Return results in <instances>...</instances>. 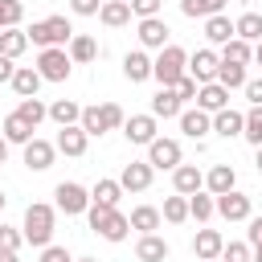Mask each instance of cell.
<instances>
[{"instance_id":"1","label":"cell","mask_w":262,"mask_h":262,"mask_svg":"<svg viewBox=\"0 0 262 262\" xmlns=\"http://www.w3.org/2000/svg\"><path fill=\"white\" fill-rule=\"evenodd\" d=\"M86 221H90V229H94L98 237H106V242H123V237L131 233V221H127L119 209H111V205H94V201H90Z\"/></svg>"},{"instance_id":"2","label":"cell","mask_w":262,"mask_h":262,"mask_svg":"<svg viewBox=\"0 0 262 262\" xmlns=\"http://www.w3.org/2000/svg\"><path fill=\"white\" fill-rule=\"evenodd\" d=\"M20 233H25V242L29 246H49V237H53V209L49 205H41V201H33L29 209H25V225H20Z\"/></svg>"},{"instance_id":"3","label":"cell","mask_w":262,"mask_h":262,"mask_svg":"<svg viewBox=\"0 0 262 262\" xmlns=\"http://www.w3.org/2000/svg\"><path fill=\"white\" fill-rule=\"evenodd\" d=\"M184 70H188V53H184L180 45H164L160 57L151 61V78H156L160 86H176V82L184 78Z\"/></svg>"},{"instance_id":"4","label":"cell","mask_w":262,"mask_h":262,"mask_svg":"<svg viewBox=\"0 0 262 262\" xmlns=\"http://www.w3.org/2000/svg\"><path fill=\"white\" fill-rule=\"evenodd\" d=\"M123 106L119 102H102V106H82V119H78V127L86 131V135H102V131H115V127H123Z\"/></svg>"},{"instance_id":"5","label":"cell","mask_w":262,"mask_h":262,"mask_svg":"<svg viewBox=\"0 0 262 262\" xmlns=\"http://www.w3.org/2000/svg\"><path fill=\"white\" fill-rule=\"evenodd\" d=\"M25 33H29V41H33V45L49 49V45H70L74 25H70L66 16H45V20H37V25H33V29H25Z\"/></svg>"},{"instance_id":"6","label":"cell","mask_w":262,"mask_h":262,"mask_svg":"<svg viewBox=\"0 0 262 262\" xmlns=\"http://www.w3.org/2000/svg\"><path fill=\"white\" fill-rule=\"evenodd\" d=\"M70 53L61 49V45H49V49H41V57H37V74H41V82H66L70 78Z\"/></svg>"},{"instance_id":"7","label":"cell","mask_w":262,"mask_h":262,"mask_svg":"<svg viewBox=\"0 0 262 262\" xmlns=\"http://www.w3.org/2000/svg\"><path fill=\"white\" fill-rule=\"evenodd\" d=\"M53 196H57V209H61L66 217H74V213H86V209H90V192H86L82 184H74V180H61V184L53 188Z\"/></svg>"},{"instance_id":"8","label":"cell","mask_w":262,"mask_h":262,"mask_svg":"<svg viewBox=\"0 0 262 262\" xmlns=\"http://www.w3.org/2000/svg\"><path fill=\"white\" fill-rule=\"evenodd\" d=\"M213 205H217V213L225 217V221H246L250 217V196L246 192H237V188H229V192H221V196H213Z\"/></svg>"},{"instance_id":"9","label":"cell","mask_w":262,"mask_h":262,"mask_svg":"<svg viewBox=\"0 0 262 262\" xmlns=\"http://www.w3.org/2000/svg\"><path fill=\"white\" fill-rule=\"evenodd\" d=\"M217 66H221V57H217L213 49H196V53L188 57V78H196V86L217 82Z\"/></svg>"},{"instance_id":"10","label":"cell","mask_w":262,"mask_h":262,"mask_svg":"<svg viewBox=\"0 0 262 262\" xmlns=\"http://www.w3.org/2000/svg\"><path fill=\"white\" fill-rule=\"evenodd\" d=\"M147 164H151V168H176V164H180V143L156 135V139L147 143Z\"/></svg>"},{"instance_id":"11","label":"cell","mask_w":262,"mask_h":262,"mask_svg":"<svg viewBox=\"0 0 262 262\" xmlns=\"http://www.w3.org/2000/svg\"><path fill=\"white\" fill-rule=\"evenodd\" d=\"M151 172H156V168H151L147 160H143V164H139V160L123 164V172H119V184H123V192H143V188L151 184Z\"/></svg>"},{"instance_id":"12","label":"cell","mask_w":262,"mask_h":262,"mask_svg":"<svg viewBox=\"0 0 262 262\" xmlns=\"http://www.w3.org/2000/svg\"><path fill=\"white\" fill-rule=\"evenodd\" d=\"M123 135L131 139V143H151L156 139V115H131V119H123Z\"/></svg>"},{"instance_id":"13","label":"cell","mask_w":262,"mask_h":262,"mask_svg":"<svg viewBox=\"0 0 262 262\" xmlns=\"http://www.w3.org/2000/svg\"><path fill=\"white\" fill-rule=\"evenodd\" d=\"M139 45L143 49H164L168 45V25L160 16H143L139 20Z\"/></svg>"},{"instance_id":"14","label":"cell","mask_w":262,"mask_h":262,"mask_svg":"<svg viewBox=\"0 0 262 262\" xmlns=\"http://www.w3.org/2000/svg\"><path fill=\"white\" fill-rule=\"evenodd\" d=\"M86 139H90V135H86L78 123H70V127H61V131H57V143H53V147H57L61 156H74V160H78V156L86 151Z\"/></svg>"},{"instance_id":"15","label":"cell","mask_w":262,"mask_h":262,"mask_svg":"<svg viewBox=\"0 0 262 262\" xmlns=\"http://www.w3.org/2000/svg\"><path fill=\"white\" fill-rule=\"evenodd\" d=\"M53 156H57V147H53V143H45V139H37V135L25 143V164H29L33 172H45V168L53 164Z\"/></svg>"},{"instance_id":"16","label":"cell","mask_w":262,"mask_h":262,"mask_svg":"<svg viewBox=\"0 0 262 262\" xmlns=\"http://www.w3.org/2000/svg\"><path fill=\"white\" fill-rule=\"evenodd\" d=\"M176 119H180V131H184L188 139H201L205 131H213V115L201 111V106H196V111H180Z\"/></svg>"},{"instance_id":"17","label":"cell","mask_w":262,"mask_h":262,"mask_svg":"<svg viewBox=\"0 0 262 262\" xmlns=\"http://www.w3.org/2000/svg\"><path fill=\"white\" fill-rule=\"evenodd\" d=\"M196 106L213 115V111H221V106H229V90H225L221 82H205V86L196 90Z\"/></svg>"},{"instance_id":"18","label":"cell","mask_w":262,"mask_h":262,"mask_svg":"<svg viewBox=\"0 0 262 262\" xmlns=\"http://www.w3.org/2000/svg\"><path fill=\"white\" fill-rule=\"evenodd\" d=\"M184 111V102H180V94L172 90V86H160V94L151 98V115L156 119H176Z\"/></svg>"},{"instance_id":"19","label":"cell","mask_w":262,"mask_h":262,"mask_svg":"<svg viewBox=\"0 0 262 262\" xmlns=\"http://www.w3.org/2000/svg\"><path fill=\"white\" fill-rule=\"evenodd\" d=\"M242 123H246V115H242V111H233V106L213 111V131H217V135H225V139L242 135Z\"/></svg>"},{"instance_id":"20","label":"cell","mask_w":262,"mask_h":262,"mask_svg":"<svg viewBox=\"0 0 262 262\" xmlns=\"http://www.w3.org/2000/svg\"><path fill=\"white\" fill-rule=\"evenodd\" d=\"M172 184H176V192L192 196V192L205 184V176H201V168H196V164H176V168H172Z\"/></svg>"},{"instance_id":"21","label":"cell","mask_w":262,"mask_h":262,"mask_svg":"<svg viewBox=\"0 0 262 262\" xmlns=\"http://www.w3.org/2000/svg\"><path fill=\"white\" fill-rule=\"evenodd\" d=\"M221 246H225V237H221L217 229H196V237H192L196 262H201V258H221Z\"/></svg>"},{"instance_id":"22","label":"cell","mask_w":262,"mask_h":262,"mask_svg":"<svg viewBox=\"0 0 262 262\" xmlns=\"http://www.w3.org/2000/svg\"><path fill=\"white\" fill-rule=\"evenodd\" d=\"M135 258L139 262H168V242L160 233H143L139 246H135Z\"/></svg>"},{"instance_id":"23","label":"cell","mask_w":262,"mask_h":262,"mask_svg":"<svg viewBox=\"0 0 262 262\" xmlns=\"http://www.w3.org/2000/svg\"><path fill=\"white\" fill-rule=\"evenodd\" d=\"M123 74H127V82H147L151 78V57L143 49H131L123 57Z\"/></svg>"},{"instance_id":"24","label":"cell","mask_w":262,"mask_h":262,"mask_svg":"<svg viewBox=\"0 0 262 262\" xmlns=\"http://www.w3.org/2000/svg\"><path fill=\"white\" fill-rule=\"evenodd\" d=\"M205 37H209L213 45H225V41L237 37V33H233V20H229L225 12H213V16H205Z\"/></svg>"},{"instance_id":"25","label":"cell","mask_w":262,"mask_h":262,"mask_svg":"<svg viewBox=\"0 0 262 262\" xmlns=\"http://www.w3.org/2000/svg\"><path fill=\"white\" fill-rule=\"evenodd\" d=\"M12 90H16L20 98H37V90H41V74H37L33 66H16V74H12Z\"/></svg>"},{"instance_id":"26","label":"cell","mask_w":262,"mask_h":262,"mask_svg":"<svg viewBox=\"0 0 262 262\" xmlns=\"http://www.w3.org/2000/svg\"><path fill=\"white\" fill-rule=\"evenodd\" d=\"M66 53H70V61H78V66H82V61H94V57H98V41L86 37V33H74Z\"/></svg>"},{"instance_id":"27","label":"cell","mask_w":262,"mask_h":262,"mask_svg":"<svg viewBox=\"0 0 262 262\" xmlns=\"http://www.w3.org/2000/svg\"><path fill=\"white\" fill-rule=\"evenodd\" d=\"M205 184H209V192H213V196H221V192H229V188L237 184V172H233L229 164H217V168H209Z\"/></svg>"},{"instance_id":"28","label":"cell","mask_w":262,"mask_h":262,"mask_svg":"<svg viewBox=\"0 0 262 262\" xmlns=\"http://www.w3.org/2000/svg\"><path fill=\"white\" fill-rule=\"evenodd\" d=\"M25 49H29V33H25V29H0V53H4V57L16 61Z\"/></svg>"},{"instance_id":"29","label":"cell","mask_w":262,"mask_h":262,"mask_svg":"<svg viewBox=\"0 0 262 262\" xmlns=\"http://www.w3.org/2000/svg\"><path fill=\"white\" fill-rule=\"evenodd\" d=\"M98 20L111 25V29H119V25L131 20V4H127V0H106V4L98 8Z\"/></svg>"},{"instance_id":"30","label":"cell","mask_w":262,"mask_h":262,"mask_svg":"<svg viewBox=\"0 0 262 262\" xmlns=\"http://www.w3.org/2000/svg\"><path fill=\"white\" fill-rule=\"evenodd\" d=\"M221 61L250 66V61H254V45H250V41H242V37H229V41H225V53H221Z\"/></svg>"},{"instance_id":"31","label":"cell","mask_w":262,"mask_h":262,"mask_svg":"<svg viewBox=\"0 0 262 262\" xmlns=\"http://www.w3.org/2000/svg\"><path fill=\"white\" fill-rule=\"evenodd\" d=\"M131 229H139V233H156L160 229V209H151V205H139V209H131Z\"/></svg>"},{"instance_id":"32","label":"cell","mask_w":262,"mask_h":262,"mask_svg":"<svg viewBox=\"0 0 262 262\" xmlns=\"http://www.w3.org/2000/svg\"><path fill=\"white\" fill-rule=\"evenodd\" d=\"M233 33L242 41H262V12H242L233 20Z\"/></svg>"},{"instance_id":"33","label":"cell","mask_w":262,"mask_h":262,"mask_svg":"<svg viewBox=\"0 0 262 262\" xmlns=\"http://www.w3.org/2000/svg\"><path fill=\"white\" fill-rule=\"evenodd\" d=\"M49 119H53L57 127H70V123H78V119H82V106H78V102H70V98H57V102L49 106Z\"/></svg>"},{"instance_id":"34","label":"cell","mask_w":262,"mask_h":262,"mask_svg":"<svg viewBox=\"0 0 262 262\" xmlns=\"http://www.w3.org/2000/svg\"><path fill=\"white\" fill-rule=\"evenodd\" d=\"M119 196H123V184H119V180H98V184L90 188V201H94V205H111V209H115Z\"/></svg>"},{"instance_id":"35","label":"cell","mask_w":262,"mask_h":262,"mask_svg":"<svg viewBox=\"0 0 262 262\" xmlns=\"http://www.w3.org/2000/svg\"><path fill=\"white\" fill-rule=\"evenodd\" d=\"M4 139H8V143H29V139H33V127L12 111V115L4 119Z\"/></svg>"},{"instance_id":"36","label":"cell","mask_w":262,"mask_h":262,"mask_svg":"<svg viewBox=\"0 0 262 262\" xmlns=\"http://www.w3.org/2000/svg\"><path fill=\"white\" fill-rule=\"evenodd\" d=\"M217 82H221L225 90H237V86H246V66L221 61V66H217Z\"/></svg>"},{"instance_id":"37","label":"cell","mask_w":262,"mask_h":262,"mask_svg":"<svg viewBox=\"0 0 262 262\" xmlns=\"http://www.w3.org/2000/svg\"><path fill=\"white\" fill-rule=\"evenodd\" d=\"M16 115L29 123V127H37L41 119H49V106L41 102V98H20V106H16Z\"/></svg>"},{"instance_id":"38","label":"cell","mask_w":262,"mask_h":262,"mask_svg":"<svg viewBox=\"0 0 262 262\" xmlns=\"http://www.w3.org/2000/svg\"><path fill=\"white\" fill-rule=\"evenodd\" d=\"M213 213H217V205H213V196H205V192L196 188V192L188 196V217H192V221H209Z\"/></svg>"},{"instance_id":"39","label":"cell","mask_w":262,"mask_h":262,"mask_svg":"<svg viewBox=\"0 0 262 262\" xmlns=\"http://www.w3.org/2000/svg\"><path fill=\"white\" fill-rule=\"evenodd\" d=\"M160 217H164V221H172V225L188 221V196H184V192L168 196V201H164V213H160Z\"/></svg>"},{"instance_id":"40","label":"cell","mask_w":262,"mask_h":262,"mask_svg":"<svg viewBox=\"0 0 262 262\" xmlns=\"http://www.w3.org/2000/svg\"><path fill=\"white\" fill-rule=\"evenodd\" d=\"M221 8H225V0H180V12L184 16H213Z\"/></svg>"},{"instance_id":"41","label":"cell","mask_w":262,"mask_h":262,"mask_svg":"<svg viewBox=\"0 0 262 262\" xmlns=\"http://www.w3.org/2000/svg\"><path fill=\"white\" fill-rule=\"evenodd\" d=\"M242 135H246V139H250L254 147L262 143V106H250V111H246V123H242Z\"/></svg>"},{"instance_id":"42","label":"cell","mask_w":262,"mask_h":262,"mask_svg":"<svg viewBox=\"0 0 262 262\" xmlns=\"http://www.w3.org/2000/svg\"><path fill=\"white\" fill-rule=\"evenodd\" d=\"M25 16V4L20 0H0V29H16Z\"/></svg>"},{"instance_id":"43","label":"cell","mask_w":262,"mask_h":262,"mask_svg":"<svg viewBox=\"0 0 262 262\" xmlns=\"http://www.w3.org/2000/svg\"><path fill=\"white\" fill-rule=\"evenodd\" d=\"M221 262H250V242H225Z\"/></svg>"},{"instance_id":"44","label":"cell","mask_w":262,"mask_h":262,"mask_svg":"<svg viewBox=\"0 0 262 262\" xmlns=\"http://www.w3.org/2000/svg\"><path fill=\"white\" fill-rule=\"evenodd\" d=\"M127 4H131V16L143 20V16H160V4L164 0H127Z\"/></svg>"},{"instance_id":"45","label":"cell","mask_w":262,"mask_h":262,"mask_svg":"<svg viewBox=\"0 0 262 262\" xmlns=\"http://www.w3.org/2000/svg\"><path fill=\"white\" fill-rule=\"evenodd\" d=\"M172 90L180 94V102H196V90H201V86H196V78H188V74H184V78H180Z\"/></svg>"},{"instance_id":"46","label":"cell","mask_w":262,"mask_h":262,"mask_svg":"<svg viewBox=\"0 0 262 262\" xmlns=\"http://www.w3.org/2000/svg\"><path fill=\"white\" fill-rule=\"evenodd\" d=\"M20 242H25V233H20V229L0 225V250H20Z\"/></svg>"},{"instance_id":"47","label":"cell","mask_w":262,"mask_h":262,"mask_svg":"<svg viewBox=\"0 0 262 262\" xmlns=\"http://www.w3.org/2000/svg\"><path fill=\"white\" fill-rule=\"evenodd\" d=\"M246 98H250V106H262V78H246Z\"/></svg>"},{"instance_id":"48","label":"cell","mask_w":262,"mask_h":262,"mask_svg":"<svg viewBox=\"0 0 262 262\" xmlns=\"http://www.w3.org/2000/svg\"><path fill=\"white\" fill-rule=\"evenodd\" d=\"M70 8H74L78 16H98V8H102V0H70Z\"/></svg>"},{"instance_id":"49","label":"cell","mask_w":262,"mask_h":262,"mask_svg":"<svg viewBox=\"0 0 262 262\" xmlns=\"http://www.w3.org/2000/svg\"><path fill=\"white\" fill-rule=\"evenodd\" d=\"M41 262H74V258H70L66 246H45V250H41Z\"/></svg>"},{"instance_id":"50","label":"cell","mask_w":262,"mask_h":262,"mask_svg":"<svg viewBox=\"0 0 262 262\" xmlns=\"http://www.w3.org/2000/svg\"><path fill=\"white\" fill-rule=\"evenodd\" d=\"M12 74H16L12 57H4V53H0V82H12Z\"/></svg>"},{"instance_id":"51","label":"cell","mask_w":262,"mask_h":262,"mask_svg":"<svg viewBox=\"0 0 262 262\" xmlns=\"http://www.w3.org/2000/svg\"><path fill=\"white\" fill-rule=\"evenodd\" d=\"M250 262H262V237H258V242L250 246Z\"/></svg>"},{"instance_id":"52","label":"cell","mask_w":262,"mask_h":262,"mask_svg":"<svg viewBox=\"0 0 262 262\" xmlns=\"http://www.w3.org/2000/svg\"><path fill=\"white\" fill-rule=\"evenodd\" d=\"M4 160H8V139L0 135V164H4Z\"/></svg>"},{"instance_id":"53","label":"cell","mask_w":262,"mask_h":262,"mask_svg":"<svg viewBox=\"0 0 262 262\" xmlns=\"http://www.w3.org/2000/svg\"><path fill=\"white\" fill-rule=\"evenodd\" d=\"M0 262H16V250H0Z\"/></svg>"},{"instance_id":"54","label":"cell","mask_w":262,"mask_h":262,"mask_svg":"<svg viewBox=\"0 0 262 262\" xmlns=\"http://www.w3.org/2000/svg\"><path fill=\"white\" fill-rule=\"evenodd\" d=\"M254 61H258V66H262V41H258V45H254Z\"/></svg>"},{"instance_id":"55","label":"cell","mask_w":262,"mask_h":262,"mask_svg":"<svg viewBox=\"0 0 262 262\" xmlns=\"http://www.w3.org/2000/svg\"><path fill=\"white\" fill-rule=\"evenodd\" d=\"M254 164H258V172H262V143H258V160H254Z\"/></svg>"},{"instance_id":"56","label":"cell","mask_w":262,"mask_h":262,"mask_svg":"<svg viewBox=\"0 0 262 262\" xmlns=\"http://www.w3.org/2000/svg\"><path fill=\"white\" fill-rule=\"evenodd\" d=\"M78 262H98V258H78Z\"/></svg>"},{"instance_id":"57","label":"cell","mask_w":262,"mask_h":262,"mask_svg":"<svg viewBox=\"0 0 262 262\" xmlns=\"http://www.w3.org/2000/svg\"><path fill=\"white\" fill-rule=\"evenodd\" d=\"M4 201H8V196H4V192H0V209H4Z\"/></svg>"},{"instance_id":"58","label":"cell","mask_w":262,"mask_h":262,"mask_svg":"<svg viewBox=\"0 0 262 262\" xmlns=\"http://www.w3.org/2000/svg\"><path fill=\"white\" fill-rule=\"evenodd\" d=\"M201 262H217V258H201Z\"/></svg>"},{"instance_id":"59","label":"cell","mask_w":262,"mask_h":262,"mask_svg":"<svg viewBox=\"0 0 262 262\" xmlns=\"http://www.w3.org/2000/svg\"><path fill=\"white\" fill-rule=\"evenodd\" d=\"M242 4H250V0H242Z\"/></svg>"}]
</instances>
